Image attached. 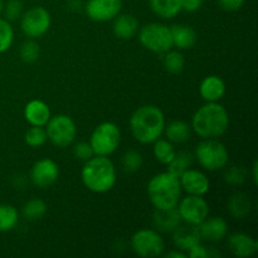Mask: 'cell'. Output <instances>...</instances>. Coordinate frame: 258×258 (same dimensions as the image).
Listing matches in <instances>:
<instances>
[{
  "instance_id": "cell-1",
  "label": "cell",
  "mask_w": 258,
  "mask_h": 258,
  "mask_svg": "<svg viewBox=\"0 0 258 258\" xmlns=\"http://www.w3.org/2000/svg\"><path fill=\"white\" fill-rule=\"evenodd\" d=\"M133 136L141 144H151L158 140L165 128L163 111L154 105L139 107L130 118Z\"/></svg>"
},
{
  "instance_id": "cell-2",
  "label": "cell",
  "mask_w": 258,
  "mask_h": 258,
  "mask_svg": "<svg viewBox=\"0 0 258 258\" xmlns=\"http://www.w3.org/2000/svg\"><path fill=\"white\" fill-rule=\"evenodd\" d=\"M229 126L226 108L218 102H208L197 110L191 120V128L203 139H217L223 135Z\"/></svg>"
},
{
  "instance_id": "cell-3",
  "label": "cell",
  "mask_w": 258,
  "mask_h": 258,
  "mask_svg": "<svg viewBox=\"0 0 258 258\" xmlns=\"http://www.w3.org/2000/svg\"><path fill=\"white\" fill-rule=\"evenodd\" d=\"M81 178L88 190L93 193H106L116 184L115 165L107 156L95 155L85 161Z\"/></svg>"
},
{
  "instance_id": "cell-4",
  "label": "cell",
  "mask_w": 258,
  "mask_h": 258,
  "mask_svg": "<svg viewBox=\"0 0 258 258\" xmlns=\"http://www.w3.org/2000/svg\"><path fill=\"white\" fill-rule=\"evenodd\" d=\"M148 196L155 209L176 208L181 196L179 178L169 171L156 174L148 184Z\"/></svg>"
},
{
  "instance_id": "cell-5",
  "label": "cell",
  "mask_w": 258,
  "mask_h": 258,
  "mask_svg": "<svg viewBox=\"0 0 258 258\" xmlns=\"http://www.w3.org/2000/svg\"><path fill=\"white\" fill-rule=\"evenodd\" d=\"M196 158L202 168L208 171H217L227 165L229 154L224 144L217 139H204L196 149Z\"/></svg>"
},
{
  "instance_id": "cell-6",
  "label": "cell",
  "mask_w": 258,
  "mask_h": 258,
  "mask_svg": "<svg viewBox=\"0 0 258 258\" xmlns=\"http://www.w3.org/2000/svg\"><path fill=\"white\" fill-rule=\"evenodd\" d=\"M121 141V131L113 122H102L93 130L90 139V145L93 154L108 156L117 150Z\"/></svg>"
},
{
  "instance_id": "cell-7",
  "label": "cell",
  "mask_w": 258,
  "mask_h": 258,
  "mask_svg": "<svg viewBox=\"0 0 258 258\" xmlns=\"http://www.w3.org/2000/svg\"><path fill=\"white\" fill-rule=\"evenodd\" d=\"M139 40L146 49L154 53H165L173 48L170 28L159 23H149L139 32Z\"/></svg>"
},
{
  "instance_id": "cell-8",
  "label": "cell",
  "mask_w": 258,
  "mask_h": 258,
  "mask_svg": "<svg viewBox=\"0 0 258 258\" xmlns=\"http://www.w3.org/2000/svg\"><path fill=\"white\" fill-rule=\"evenodd\" d=\"M47 138L57 148H67L75 141L77 135L76 123L70 116L57 115L47 122Z\"/></svg>"
},
{
  "instance_id": "cell-9",
  "label": "cell",
  "mask_w": 258,
  "mask_h": 258,
  "mask_svg": "<svg viewBox=\"0 0 258 258\" xmlns=\"http://www.w3.org/2000/svg\"><path fill=\"white\" fill-rule=\"evenodd\" d=\"M131 248L140 257L155 258L161 256L165 249V242L158 231L140 229L131 237Z\"/></svg>"
},
{
  "instance_id": "cell-10",
  "label": "cell",
  "mask_w": 258,
  "mask_h": 258,
  "mask_svg": "<svg viewBox=\"0 0 258 258\" xmlns=\"http://www.w3.org/2000/svg\"><path fill=\"white\" fill-rule=\"evenodd\" d=\"M50 14L43 7L30 8L20 17L22 32L30 39H35L48 32L50 27Z\"/></svg>"
},
{
  "instance_id": "cell-11",
  "label": "cell",
  "mask_w": 258,
  "mask_h": 258,
  "mask_svg": "<svg viewBox=\"0 0 258 258\" xmlns=\"http://www.w3.org/2000/svg\"><path fill=\"white\" fill-rule=\"evenodd\" d=\"M176 209H178L181 222H185L186 224H193V226H199L204 219L208 218L209 214L208 203L202 196L189 194L186 198L179 201Z\"/></svg>"
},
{
  "instance_id": "cell-12",
  "label": "cell",
  "mask_w": 258,
  "mask_h": 258,
  "mask_svg": "<svg viewBox=\"0 0 258 258\" xmlns=\"http://www.w3.org/2000/svg\"><path fill=\"white\" fill-rule=\"evenodd\" d=\"M59 166L52 159H40L35 161L30 170V180L38 188H48L57 181Z\"/></svg>"
},
{
  "instance_id": "cell-13",
  "label": "cell",
  "mask_w": 258,
  "mask_h": 258,
  "mask_svg": "<svg viewBox=\"0 0 258 258\" xmlns=\"http://www.w3.org/2000/svg\"><path fill=\"white\" fill-rule=\"evenodd\" d=\"M122 9V0H87L85 10L95 22H108L117 17Z\"/></svg>"
},
{
  "instance_id": "cell-14",
  "label": "cell",
  "mask_w": 258,
  "mask_h": 258,
  "mask_svg": "<svg viewBox=\"0 0 258 258\" xmlns=\"http://www.w3.org/2000/svg\"><path fill=\"white\" fill-rule=\"evenodd\" d=\"M181 190H185L190 196H202L207 194L211 188V183L207 175L196 169H188L179 176Z\"/></svg>"
},
{
  "instance_id": "cell-15",
  "label": "cell",
  "mask_w": 258,
  "mask_h": 258,
  "mask_svg": "<svg viewBox=\"0 0 258 258\" xmlns=\"http://www.w3.org/2000/svg\"><path fill=\"white\" fill-rule=\"evenodd\" d=\"M198 228L202 239L208 242H221L228 234V223L222 217L206 218Z\"/></svg>"
},
{
  "instance_id": "cell-16",
  "label": "cell",
  "mask_w": 258,
  "mask_h": 258,
  "mask_svg": "<svg viewBox=\"0 0 258 258\" xmlns=\"http://www.w3.org/2000/svg\"><path fill=\"white\" fill-rule=\"evenodd\" d=\"M202 241L198 226L186 224L178 226L173 231V242L180 251L188 252L191 247L199 244Z\"/></svg>"
},
{
  "instance_id": "cell-17",
  "label": "cell",
  "mask_w": 258,
  "mask_h": 258,
  "mask_svg": "<svg viewBox=\"0 0 258 258\" xmlns=\"http://www.w3.org/2000/svg\"><path fill=\"white\" fill-rule=\"evenodd\" d=\"M228 248L234 256L247 258L258 251V243L254 238L246 233H233L228 237Z\"/></svg>"
},
{
  "instance_id": "cell-18",
  "label": "cell",
  "mask_w": 258,
  "mask_h": 258,
  "mask_svg": "<svg viewBox=\"0 0 258 258\" xmlns=\"http://www.w3.org/2000/svg\"><path fill=\"white\" fill-rule=\"evenodd\" d=\"M24 117L32 126H45L49 121V106L40 100H32L24 108Z\"/></svg>"
},
{
  "instance_id": "cell-19",
  "label": "cell",
  "mask_w": 258,
  "mask_h": 258,
  "mask_svg": "<svg viewBox=\"0 0 258 258\" xmlns=\"http://www.w3.org/2000/svg\"><path fill=\"white\" fill-rule=\"evenodd\" d=\"M199 93L207 102H218L226 93V83L218 76H208L202 81Z\"/></svg>"
},
{
  "instance_id": "cell-20",
  "label": "cell",
  "mask_w": 258,
  "mask_h": 258,
  "mask_svg": "<svg viewBox=\"0 0 258 258\" xmlns=\"http://www.w3.org/2000/svg\"><path fill=\"white\" fill-rule=\"evenodd\" d=\"M153 223L156 231L169 233L173 232L178 226H180L181 218L178 209H155L153 216Z\"/></svg>"
},
{
  "instance_id": "cell-21",
  "label": "cell",
  "mask_w": 258,
  "mask_h": 258,
  "mask_svg": "<svg viewBox=\"0 0 258 258\" xmlns=\"http://www.w3.org/2000/svg\"><path fill=\"white\" fill-rule=\"evenodd\" d=\"M113 34L120 39H131L139 30V20L131 14H118L113 18Z\"/></svg>"
},
{
  "instance_id": "cell-22",
  "label": "cell",
  "mask_w": 258,
  "mask_h": 258,
  "mask_svg": "<svg viewBox=\"0 0 258 258\" xmlns=\"http://www.w3.org/2000/svg\"><path fill=\"white\" fill-rule=\"evenodd\" d=\"M170 30L173 45L178 47L179 49H190L198 40L196 30L189 25L175 24L170 28Z\"/></svg>"
},
{
  "instance_id": "cell-23",
  "label": "cell",
  "mask_w": 258,
  "mask_h": 258,
  "mask_svg": "<svg viewBox=\"0 0 258 258\" xmlns=\"http://www.w3.org/2000/svg\"><path fill=\"white\" fill-rule=\"evenodd\" d=\"M227 207L233 218L244 219L251 213L252 203L248 196L244 193H236L229 198Z\"/></svg>"
},
{
  "instance_id": "cell-24",
  "label": "cell",
  "mask_w": 258,
  "mask_h": 258,
  "mask_svg": "<svg viewBox=\"0 0 258 258\" xmlns=\"http://www.w3.org/2000/svg\"><path fill=\"white\" fill-rule=\"evenodd\" d=\"M166 140L174 144H184L189 141L191 136V127L186 122L180 120H174L165 126Z\"/></svg>"
},
{
  "instance_id": "cell-25",
  "label": "cell",
  "mask_w": 258,
  "mask_h": 258,
  "mask_svg": "<svg viewBox=\"0 0 258 258\" xmlns=\"http://www.w3.org/2000/svg\"><path fill=\"white\" fill-rule=\"evenodd\" d=\"M151 10L158 17L171 19L181 12L180 0H149Z\"/></svg>"
},
{
  "instance_id": "cell-26",
  "label": "cell",
  "mask_w": 258,
  "mask_h": 258,
  "mask_svg": "<svg viewBox=\"0 0 258 258\" xmlns=\"http://www.w3.org/2000/svg\"><path fill=\"white\" fill-rule=\"evenodd\" d=\"M154 156L159 163L168 165L173 158L175 156V148H174L173 143L169 140H163V139H158L154 141Z\"/></svg>"
},
{
  "instance_id": "cell-27",
  "label": "cell",
  "mask_w": 258,
  "mask_h": 258,
  "mask_svg": "<svg viewBox=\"0 0 258 258\" xmlns=\"http://www.w3.org/2000/svg\"><path fill=\"white\" fill-rule=\"evenodd\" d=\"M191 163H193V155L189 151H179L175 153L173 160L168 164V171L179 178L184 171L190 168Z\"/></svg>"
},
{
  "instance_id": "cell-28",
  "label": "cell",
  "mask_w": 258,
  "mask_h": 258,
  "mask_svg": "<svg viewBox=\"0 0 258 258\" xmlns=\"http://www.w3.org/2000/svg\"><path fill=\"white\" fill-rule=\"evenodd\" d=\"M19 213L10 204H0V232H9L18 224Z\"/></svg>"
},
{
  "instance_id": "cell-29",
  "label": "cell",
  "mask_w": 258,
  "mask_h": 258,
  "mask_svg": "<svg viewBox=\"0 0 258 258\" xmlns=\"http://www.w3.org/2000/svg\"><path fill=\"white\" fill-rule=\"evenodd\" d=\"M47 203L39 198H32L23 207V216L28 221H38L47 213Z\"/></svg>"
},
{
  "instance_id": "cell-30",
  "label": "cell",
  "mask_w": 258,
  "mask_h": 258,
  "mask_svg": "<svg viewBox=\"0 0 258 258\" xmlns=\"http://www.w3.org/2000/svg\"><path fill=\"white\" fill-rule=\"evenodd\" d=\"M163 62L165 70L170 72L171 75L181 73V71L184 70V64H185L184 55L180 52H178V50H168V52H165Z\"/></svg>"
},
{
  "instance_id": "cell-31",
  "label": "cell",
  "mask_w": 258,
  "mask_h": 258,
  "mask_svg": "<svg viewBox=\"0 0 258 258\" xmlns=\"http://www.w3.org/2000/svg\"><path fill=\"white\" fill-rule=\"evenodd\" d=\"M143 155L136 150H128L121 159V165L126 173H136L143 166Z\"/></svg>"
},
{
  "instance_id": "cell-32",
  "label": "cell",
  "mask_w": 258,
  "mask_h": 258,
  "mask_svg": "<svg viewBox=\"0 0 258 258\" xmlns=\"http://www.w3.org/2000/svg\"><path fill=\"white\" fill-rule=\"evenodd\" d=\"M48 140L44 126H32L25 134V143L30 148H40Z\"/></svg>"
},
{
  "instance_id": "cell-33",
  "label": "cell",
  "mask_w": 258,
  "mask_h": 258,
  "mask_svg": "<svg viewBox=\"0 0 258 258\" xmlns=\"http://www.w3.org/2000/svg\"><path fill=\"white\" fill-rule=\"evenodd\" d=\"M14 40V30L7 19H0V53H4L12 47Z\"/></svg>"
},
{
  "instance_id": "cell-34",
  "label": "cell",
  "mask_w": 258,
  "mask_h": 258,
  "mask_svg": "<svg viewBox=\"0 0 258 258\" xmlns=\"http://www.w3.org/2000/svg\"><path fill=\"white\" fill-rule=\"evenodd\" d=\"M19 53L23 62L34 63L35 60L39 58V54H40L39 44H38L37 42H34L33 39L27 40V42H24L22 44Z\"/></svg>"
},
{
  "instance_id": "cell-35",
  "label": "cell",
  "mask_w": 258,
  "mask_h": 258,
  "mask_svg": "<svg viewBox=\"0 0 258 258\" xmlns=\"http://www.w3.org/2000/svg\"><path fill=\"white\" fill-rule=\"evenodd\" d=\"M247 171L243 166H232L224 174V180L232 185H242L246 181Z\"/></svg>"
},
{
  "instance_id": "cell-36",
  "label": "cell",
  "mask_w": 258,
  "mask_h": 258,
  "mask_svg": "<svg viewBox=\"0 0 258 258\" xmlns=\"http://www.w3.org/2000/svg\"><path fill=\"white\" fill-rule=\"evenodd\" d=\"M4 14L8 22H14L20 19L23 14V3L20 0H9L7 5H4Z\"/></svg>"
},
{
  "instance_id": "cell-37",
  "label": "cell",
  "mask_w": 258,
  "mask_h": 258,
  "mask_svg": "<svg viewBox=\"0 0 258 258\" xmlns=\"http://www.w3.org/2000/svg\"><path fill=\"white\" fill-rule=\"evenodd\" d=\"M73 153H75L76 158H78L82 161H87L90 160L92 156H95L90 143H78L77 145L75 146V149H73Z\"/></svg>"
},
{
  "instance_id": "cell-38",
  "label": "cell",
  "mask_w": 258,
  "mask_h": 258,
  "mask_svg": "<svg viewBox=\"0 0 258 258\" xmlns=\"http://www.w3.org/2000/svg\"><path fill=\"white\" fill-rule=\"evenodd\" d=\"M246 0H218L219 7L226 12H237L243 7Z\"/></svg>"
},
{
  "instance_id": "cell-39",
  "label": "cell",
  "mask_w": 258,
  "mask_h": 258,
  "mask_svg": "<svg viewBox=\"0 0 258 258\" xmlns=\"http://www.w3.org/2000/svg\"><path fill=\"white\" fill-rule=\"evenodd\" d=\"M181 10H185L188 13H194L201 9L203 5V0H180Z\"/></svg>"
},
{
  "instance_id": "cell-40",
  "label": "cell",
  "mask_w": 258,
  "mask_h": 258,
  "mask_svg": "<svg viewBox=\"0 0 258 258\" xmlns=\"http://www.w3.org/2000/svg\"><path fill=\"white\" fill-rule=\"evenodd\" d=\"M186 256L190 258H207L208 257V249L202 246L201 243L196 244L186 252Z\"/></svg>"
},
{
  "instance_id": "cell-41",
  "label": "cell",
  "mask_w": 258,
  "mask_h": 258,
  "mask_svg": "<svg viewBox=\"0 0 258 258\" xmlns=\"http://www.w3.org/2000/svg\"><path fill=\"white\" fill-rule=\"evenodd\" d=\"M166 257L169 258H186V253H184V252H181L180 249L179 251H170L166 253Z\"/></svg>"
},
{
  "instance_id": "cell-42",
  "label": "cell",
  "mask_w": 258,
  "mask_h": 258,
  "mask_svg": "<svg viewBox=\"0 0 258 258\" xmlns=\"http://www.w3.org/2000/svg\"><path fill=\"white\" fill-rule=\"evenodd\" d=\"M257 170H258V163H257V161H254L253 166H252V180H253V183L256 184V185H257V183H258Z\"/></svg>"
},
{
  "instance_id": "cell-43",
  "label": "cell",
  "mask_w": 258,
  "mask_h": 258,
  "mask_svg": "<svg viewBox=\"0 0 258 258\" xmlns=\"http://www.w3.org/2000/svg\"><path fill=\"white\" fill-rule=\"evenodd\" d=\"M3 9H4V3H3V0H0V14L3 13Z\"/></svg>"
}]
</instances>
